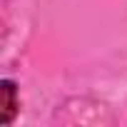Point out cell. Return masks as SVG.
I'll return each mask as SVG.
<instances>
[{
  "label": "cell",
  "instance_id": "cell-1",
  "mask_svg": "<svg viewBox=\"0 0 127 127\" xmlns=\"http://www.w3.org/2000/svg\"><path fill=\"white\" fill-rule=\"evenodd\" d=\"M0 100H3V115H0V122L10 125L13 117H15V112H18V92H15V85L10 80L0 82Z\"/></svg>",
  "mask_w": 127,
  "mask_h": 127
}]
</instances>
